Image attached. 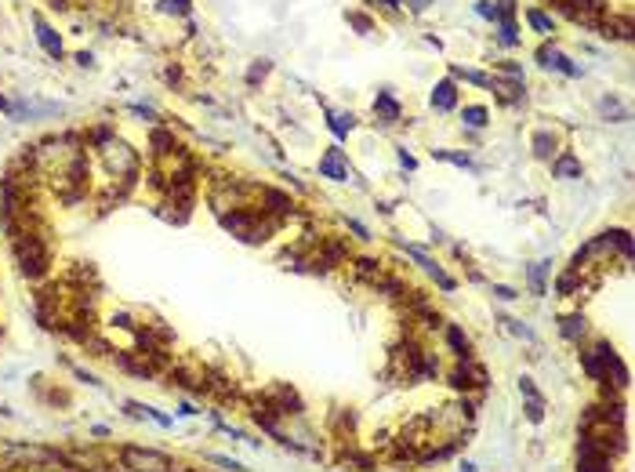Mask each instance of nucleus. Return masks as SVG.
<instances>
[{"label":"nucleus","instance_id":"obj_35","mask_svg":"<svg viewBox=\"0 0 635 472\" xmlns=\"http://www.w3.org/2000/svg\"><path fill=\"white\" fill-rule=\"evenodd\" d=\"M504 324H508V331H512V334H519V338H534V331H530V327H523L519 320H504Z\"/></svg>","mask_w":635,"mask_h":472},{"label":"nucleus","instance_id":"obj_25","mask_svg":"<svg viewBox=\"0 0 635 472\" xmlns=\"http://www.w3.org/2000/svg\"><path fill=\"white\" fill-rule=\"evenodd\" d=\"M269 70H272V62H269V58H258V62H254V66L247 70V84H250V87H258V84L269 77Z\"/></svg>","mask_w":635,"mask_h":472},{"label":"nucleus","instance_id":"obj_21","mask_svg":"<svg viewBox=\"0 0 635 472\" xmlns=\"http://www.w3.org/2000/svg\"><path fill=\"white\" fill-rule=\"evenodd\" d=\"M461 120L468 124V128H487L490 113H487V106H465V109H461Z\"/></svg>","mask_w":635,"mask_h":472},{"label":"nucleus","instance_id":"obj_30","mask_svg":"<svg viewBox=\"0 0 635 472\" xmlns=\"http://www.w3.org/2000/svg\"><path fill=\"white\" fill-rule=\"evenodd\" d=\"M526 422H534V425H541L545 422V400H526Z\"/></svg>","mask_w":635,"mask_h":472},{"label":"nucleus","instance_id":"obj_23","mask_svg":"<svg viewBox=\"0 0 635 472\" xmlns=\"http://www.w3.org/2000/svg\"><path fill=\"white\" fill-rule=\"evenodd\" d=\"M432 153H436V160H447V164H458L465 171H475L472 156H465V153H447V149H432Z\"/></svg>","mask_w":635,"mask_h":472},{"label":"nucleus","instance_id":"obj_40","mask_svg":"<svg viewBox=\"0 0 635 472\" xmlns=\"http://www.w3.org/2000/svg\"><path fill=\"white\" fill-rule=\"evenodd\" d=\"M348 229H353V233H356L360 240H367V229H363V226L356 222V218H348Z\"/></svg>","mask_w":635,"mask_h":472},{"label":"nucleus","instance_id":"obj_43","mask_svg":"<svg viewBox=\"0 0 635 472\" xmlns=\"http://www.w3.org/2000/svg\"><path fill=\"white\" fill-rule=\"evenodd\" d=\"M461 472H475V465H472V461H465V465H461Z\"/></svg>","mask_w":635,"mask_h":472},{"label":"nucleus","instance_id":"obj_26","mask_svg":"<svg viewBox=\"0 0 635 472\" xmlns=\"http://www.w3.org/2000/svg\"><path fill=\"white\" fill-rule=\"evenodd\" d=\"M353 124H356L353 113H348V116H345V113H331V131H334L338 138H345L348 131H353Z\"/></svg>","mask_w":635,"mask_h":472},{"label":"nucleus","instance_id":"obj_16","mask_svg":"<svg viewBox=\"0 0 635 472\" xmlns=\"http://www.w3.org/2000/svg\"><path fill=\"white\" fill-rule=\"evenodd\" d=\"M490 87L501 94V102H523V80H501V77H490Z\"/></svg>","mask_w":635,"mask_h":472},{"label":"nucleus","instance_id":"obj_37","mask_svg":"<svg viewBox=\"0 0 635 472\" xmlns=\"http://www.w3.org/2000/svg\"><path fill=\"white\" fill-rule=\"evenodd\" d=\"M399 164H403L407 171H414V168H418V160H414V156H410L407 149H399Z\"/></svg>","mask_w":635,"mask_h":472},{"label":"nucleus","instance_id":"obj_6","mask_svg":"<svg viewBox=\"0 0 635 472\" xmlns=\"http://www.w3.org/2000/svg\"><path fill=\"white\" fill-rule=\"evenodd\" d=\"M320 175L331 178V182H348V178H353V168H348L341 146H331V149L320 156Z\"/></svg>","mask_w":635,"mask_h":472},{"label":"nucleus","instance_id":"obj_27","mask_svg":"<svg viewBox=\"0 0 635 472\" xmlns=\"http://www.w3.org/2000/svg\"><path fill=\"white\" fill-rule=\"evenodd\" d=\"M156 8H160L164 15H182V18H185L189 11H193V4H189V0H160Z\"/></svg>","mask_w":635,"mask_h":472},{"label":"nucleus","instance_id":"obj_15","mask_svg":"<svg viewBox=\"0 0 635 472\" xmlns=\"http://www.w3.org/2000/svg\"><path fill=\"white\" fill-rule=\"evenodd\" d=\"M602 37L607 40H631V18H602Z\"/></svg>","mask_w":635,"mask_h":472},{"label":"nucleus","instance_id":"obj_12","mask_svg":"<svg viewBox=\"0 0 635 472\" xmlns=\"http://www.w3.org/2000/svg\"><path fill=\"white\" fill-rule=\"evenodd\" d=\"M552 178H563V182L581 178V160H578L574 153H559L556 160H552Z\"/></svg>","mask_w":635,"mask_h":472},{"label":"nucleus","instance_id":"obj_18","mask_svg":"<svg viewBox=\"0 0 635 472\" xmlns=\"http://www.w3.org/2000/svg\"><path fill=\"white\" fill-rule=\"evenodd\" d=\"M530 146H534V156H537V160H552V153H556L559 142H556L552 131H534V142H530Z\"/></svg>","mask_w":635,"mask_h":472},{"label":"nucleus","instance_id":"obj_22","mask_svg":"<svg viewBox=\"0 0 635 472\" xmlns=\"http://www.w3.org/2000/svg\"><path fill=\"white\" fill-rule=\"evenodd\" d=\"M526 22H530V26H534V29H537V33H541V37L556 33V22H552V18H548L545 11H537V8H530V11H526Z\"/></svg>","mask_w":635,"mask_h":472},{"label":"nucleus","instance_id":"obj_34","mask_svg":"<svg viewBox=\"0 0 635 472\" xmlns=\"http://www.w3.org/2000/svg\"><path fill=\"white\" fill-rule=\"evenodd\" d=\"M519 393H523L526 400H541V393L534 389V382H530V378H519Z\"/></svg>","mask_w":635,"mask_h":472},{"label":"nucleus","instance_id":"obj_5","mask_svg":"<svg viewBox=\"0 0 635 472\" xmlns=\"http://www.w3.org/2000/svg\"><path fill=\"white\" fill-rule=\"evenodd\" d=\"M599 360H602V371H607V382L614 378V385L617 389H628V367L621 363V356L614 353V345H607V341H599L595 349H592Z\"/></svg>","mask_w":635,"mask_h":472},{"label":"nucleus","instance_id":"obj_17","mask_svg":"<svg viewBox=\"0 0 635 472\" xmlns=\"http://www.w3.org/2000/svg\"><path fill=\"white\" fill-rule=\"evenodd\" d=\"M374 113L385 120V124H396L399 120V102L392 99L389 91H377V99H374Z\"/></svg>","mask_w":635,"mask_h":472},{"label":"nucleus","instance_id":"obj_32","mask_svg":"<svg viewBox=\"0 0 635 472\" xmlns=\"http://www.w3.org/2000/svg\"><path fill=\"white\" fill-rule=\"evenodd\" d=\"M348 22H353L360 33H370V29H374V22H370L367 15H360V11H348Z\"/></svg>","mask_w":635,"mask_h":472},{"label":"nucleus","instance_id":"obj_19","mask_svg":"<svg viewBox=\"0 0 635 472\" xmlns=\"http://www.w3.org/2000/svg\"><path fill=\"white\" fill-rule=\"evenodd\" d=\"M149 146H153V153H156V156H164V153H171V149H178V142H175V135H171V131H164V128H156V131L149 135Z\"/></svg>","mask_w":635,"mask_h":472},{"label":"nucleus","instance_id":"obj_9","mask_svg":"<svg viewBox=\"0 0 635 472\" xmlns=\"http://www.w3.org/2000/svg\"><path fill=\"white\" fill-rule=\"evenodd\" d=\"M29 22H33V29H37V40H40V48H44L51 58H62V37H58L55 29L48 26V18H44L40 11H33V15H29Z\"/></svg>","mask_w":635,"mask_h":472},{"label":"nucleus","instance_id":"obj_2","mask_svg":"<svg viewBox=\"0 0 635 472\" xmlns=\"http://www.w3.org/2000/svg\"><path fill=\"white\" fill-rule=\"evenodd\" d=\"M91 138H94V149H99L106 171L113 175V182H131V185L138 182V153L131 146L120 142L109 131H94Z\"/></svg>","mask_w":635,"mask_h":472},{"label":"nucleus","instance_id":"obj_36","mask_svg":"<svg viewBox=\"0 0 635 472\" xmlns=\"http://www.w3.org/2000/svg\"><path fill=\"white\" fill-rule=\"evenodd\" d=\"M494 295H497L501 302H512V298H516V291H512V287H504V283H494Z\"/></svg>","mask_w":635,"mask_h":472},{"label":"nucleus","instance_id":"obj_33","mask_svg":"<svg viewBox=\"0 0 635 472\" xmlns=\"http://www.w3.org/2000/svg\"><path fill=\"white\" fill-rule=\"evenodd\" d=\"M475 15H483V18H497V4H490V0H480V4H475Z\"/></svg>","mask_w":635,"mask_h":472},{"label":"nucleus","instance_id":"obj_10","mask_svg":"<svg viewBox=\"0 0 635 472\" xmlns=\"http://www.w3.org/2000/svg\"><path fill=\"white\" fill-rule=\"evenodd\" d=\"M537 62H541L545 70H559V73H566V77H581V66H574V62H570L563 51H556V48H541L537 51Z\"/></svg>","mask_w":635,"mask_h":472},{"label":"nucleus","instance_id":"obj_1","mask_svg":"<svg viewBox=\"0 0 635 472\" xmlns=\"http://www.w3.org/2000/svg\"><path fill=\"white\" fill-rule=\"evenodd\" d=\"M11 255H15V265H18L22 276L44 280L48 269H51V240H48L44 222L15 233V236H11Z\"/></svg>","mask_w":635,"mask_h":472},{"label":"nucleus","instance_id":"obj_11","mask_svg":"<svg viewBox=\"0 0 635 472\" xmlns=\"http://www.w3.org/2000/svg\"><path fill=\"white\" fill-rule=\"evenodd\" d=\"M454 106H458V87H454V80H439V84L432 87V109L451 113Z\"/></svg>","mask_w":635,"mask_h":472},{"label":"nucleus","instance_id":"obj_4","mask_svg":"<svg viewBox=\"0 0 635 472\" xmlns=\"http://www.w3.org/2000/svg\"><path fill=\"white\" fill-rule=\"evenodd\" d=\"M451 385L458 393H472V389H487V371L472 360H458V367L451 371Z\"/></svg>","mask_w":635,"mask_h":472},{"label":"nucleus","instance_id":"obj_24","mask_svg":"<svg viewBox=\"0 0 635 472\" xmlns=\"http://www.w3.org/2000/svg\"><path fill=\"white\" fill-rule=\"evenodd\" d=\"M545 273H548V262H534L530 265V291L534 295H545Z\"/></svg>","mask_w":635,"mask_h":472},{"label":"nucleus","instance_id":"obj_28","mask_svg":"<svg viewBox=\"0 0 635 472\" xmlns=\"http://www.w3.org/2000/svg\"><path fill=\"white\" fill-rule=\"evenodd\" d=\"M454 77L468 80V84H480V87H490V77L480 73V70H465V66H454Z\"/></svg>","mask_w":635,"mask_h":472},{"label":"nucleus","instance_id":"obj_7","mask_svg":"<svg viewBox=\"0 0 635 472\" xmlns=\"http://www.w3.org/2000/svg\"><path fill=\"white\" fill-rule=\"evenodd\" d=\"M403 251H407V255L414 258V262H418V265H421V269H425V273H429L436 283H439L443 291H454V287H458V283H454V276H447V273H443V269H439V262H436V258H429V255H425V251H421L418 243H403Z\"/></svg>","mask_w":635,"mask_h":472},{"label":"nucleus","instance_id":"obj_3","mask_svg":"<svg viewBox=\"0 0 635 472\" xmlns=\"http://www.w3.org/2000/svg\"><path fill=\"white\" fill-rule=\"evenodd\" d=\"M120 468L123 472H171L175 458L164 451H153V447H138V444H123L120 447Z\"/></svg>","mask_w":635,"mask_h":472},{"label":"nucleus","instance_id":"obj_31","mask_svg":"<svg viewBox=\"0 0 635 472\" xmlns=\"http://www.w3.org/2000/svg\"><path fill=\"white\" fill-rule=\"evenodd\" d=\"M207 461H214V465H221V472H247L240 461H233V458H226V454H207Z\"/></svg>","mask_w":635,"mask_h":472},{"label":"nucleus","instance_id":"obj_41","mask_svg":"<svg viewBox=\"0 0 635 472\" xmlns=\"http://www.w3.org/2000/svg\"><path fill=\"white\" fill-rule=\"evenodd\" d=\"M377 4L385 8V11H399V0H377Z\"/></svg>","mask_w":635,"mask_h":472},{"label":"nucleus","instance_id":"obj_20","mask_svg":"<svg viewBox=\"0 0 635 472\" xmlns=\"http://www.w3.org/2000/svg\"><path fill=\"white\" fill-rule=\"evenodd\" d=\"M581 367H585V374L592 378V382H599V385L607 382V371H602V360H599L592 349H588V353H581Z\"/></svg>","mask_w":635,"mask_h":472},{"label":"nucleus","instance_id":"obj_13","mask_svg":"<svg viewBox=\"0 0 635 472\" xmlns=\"http://www.w3.org/2000/svg\"><path fill=\"white\" fill-rule=\"evenodd\" d=\"M559 334H563L566 341H581V338L588 334V320L581 317V312H570V317L559 320Z\"/></svg>","mask_w":635,"mask_h":472},{"label":"nucleus","instance_id":"obj_14","mask_svg":"<svg viewBox=\"0 0 635 472\" xmlns=\"http://www.w3.org/2000/svg\"><path fill=\"white\" fill-rule=\"evenodd\" d=\"M447 345H451V353L458 360H472V341H468V334L458 324H447Z\"/></svg>","mask_w":635,"mask_h":472},{"label":"nucleus","instance_id":"obj_8","mask_svg":"<svg viewBox=\"0 0 635 472\" xmlns=\"http://www.w3.org/2000/svg\"><path fill=\"white\" fill-rule=\"evenodd\" d=\"M258 200H262L258 211H265V214H272V218H287V214H294L291 197H287V193H280V189H272V185H258Z\"/></svg>","mask_w":635,"mask_h":472},{"label":"nucleus","instance_id":"obj_29","mask_svg":"<svg viewBox=\"0 0 635 472\" xmlns=\"http://www.w3.org/2000/svg\"><path fill=\"white\" fill-rule=\"evenodd\" d=\"M109 324H113L116 331H127V334H135V331H138V324H135V317H131V312H113V317H109Z\"/></svg>","mask_w":635,"mask_h":472},{"label":"nucleus","instance_id":"obj_38","mask_svg":"<svg viewBox=\"0 0 635 472\" xmlns=\"http://www.w3.org/2000/svg\"><path fill=\"white\" fill-rule=\"evenodd\" d=\"M407 4H410V11H414V15H421V11H429L432 0H407Z\"/></svg>","mask_w":635,"mask_h":472},{"label":"nucleus","instance_id":"obj_42","mask_svg":"<svg viewBox=\"0 0 635 472\" xmlns=\"http://www.w3.org/2000/svg\"><path fill=\"white\" fill-rule=\"evenodd\" d=\"M91 436H102V439H106V436H109V429H106V425H91Z\"/></svg>","mask_w":635,"mask_h":472},{"label":"nucleus","instance_id":"obj_39","mask_svg":"<svg viewBox=\"0 0 635 472\" xmlns=\"http://www.w3.org/2000/svg\"><path fill=\"white\" fill-rule=\"evenodd\" d=\"M178 415H182V418H193V415H197V407L189 403V400H182V403H178Z\"/></svg>","mask_w":635,"mask_h":472}]
</instances>
